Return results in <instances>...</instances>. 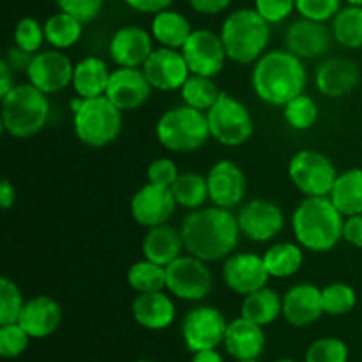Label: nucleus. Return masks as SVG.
<instances>
[{"instance_id": "nucleus-56", "label": "nucleus", "mask_w": 362, "mask_h": 362, "mask_svg": "<svg viewBox=\"0 0 362 362\" xmlns=\"http://www.w3.org/2000/svg\"><path fill=\"white\" fill-rule=\"evenodd\" d=\"M237 362H260L258 359H246V361H237Z\"/></svg>"}, {"instance_id": "nucleus-9", "label": "nucleus", "mask_w": 362, "mask_h": 362, "mask_svg": "<svg viewBox=\"0 0 362 362\" xmlns=\"http://www.w3.org/2000/svg\"><path fill=\"white\" fill-rule=\"evenodd\" d=\"M338 175L334 163L313 148H303L288 163L290 180L304 197H329Z\"/></svg>"}, {"instance_id": "nucleus-7", "label": "nucleus", "mask_w": 362, "mask_h": 362, "mask_svg": "<svg viewBox=\"0 0 362 362\" xmlns=\"http://www.w3.org/2000/svg\"><path fill=\"white\" fill-rule=\"evenodd\" d=\"M76 138L87 147L101 148L113 144L122 131V110L106 95L83 99L73 113Z\"/></svg>"}, {"instance_id": "nucleus-27", "label": "nucleus", "mask_w": 362, "mask_h": 362, "mask_svg": "<svg viewBox=\"0 0 362 362\" xmlns=\"http://www.w3.org/2000/svg\"><path fill=\"white\" fill-rule=\"evenodd\" d=\"M184 250L186 247H184L180 230L173 228L166 223L154 226V228H148V232L144 237V244H141L144 257L147 260L154 262V264L163 265V267L177 260Z\"/></svg>"}, {"instance_id": "nucleus-21", "label": "nucleus", "mask_w": 362, "mask_h": 362, "mask_svg": "<svg viewBox=\"0 0 362 362\" xmlns=\"http://www.w3.org/2000/svg\"><path fill=\"white\" fill-rule=\"evenodd\" d=\"M154 49L152 34L138 25L120 27L108 46L110 57L119 67H144Z\"/></svg>"}, {"instance_id": "nucleus-18", "label": "nucleus", "mask_w": 362, "mask_h": 362, "mask_svg": "<svg viewBox=\"0 0 362 362\" xmlns=\"http://www.w3.org/2000/svg\"><path fill=\"white\" fill-rule=\"evenodd\" d=\"M152 90L141 67H117L112 71L105 95L122 112H134L148 101Z\"/></svg>"}, {"instance_id": "nucleus-31", "label": "nucleus", "mask_w": 362, "mask_h": 362, "mask_svg": "<svg viewBox=\"0 0 362 362\" xmlns=\"http://www.w3.org/2000/svg\"><path fill=\"white\" fill-rule=\"evenodd\" d=\"M329 198L345 218L362 214V168L339 173Z\"/></svg>"}, {"instance_id": "nucleus-3", "label": "nucleus", "mask_w": 362, "mask_h": 362, "mask_svg": "<svg viewBox=\"0 0 362 362\" xmlns=\"http://www.w3.org/2000/svg\"><path fill=\"white\" fill-rule=\"evenodd\" d=\"M345 216L329 197H306L292 214L297 244L313 253H327L343 240Z\"/></svg>"}, {"instance_id": "nucleus-14", "label": "nucleus", "mask_w": 362, "mask_h": 362, "mask_svg": "<svg viewBox=\"0 0 362 362\" xmlns=\"http://www.w3.org/2000/svg\"><path fill=\"white\" fill-rule=\"evenodd\" d=\"M74 64L62 49H42L32 57L27 69L28 83L46 95L62 92L73 83Z\"/></svg>"}, {"instance_id": "nucleus-16", "label": "nucleus", "mask_w": 362, "mask_h": 362, "mask_svg": "<svg viewBox=\"0 0 362 362\" xmlns=\"http://www.w3.org/2000/svg\"><path fill=\"white\" fill-rule=\"evenodd\" d=\"M141 69H144L152 88L161 92L180 90L187 78L191 76L189 66H187L182 52L165 48V46L156 48Z\"/></svg>"}, {"instance_id": "nucleus-55", "label": "nucleus", "mask_w": 362, "mask_h": 362, "mask_svg": "<svg viewBox=\"0 0 362 362\" xmlns=\"http://www.w3.org/2000/svg\"><path fill=\"white\" fill-rule=\"evenodd\" d=\"M346 6H356V7H362V0H345Z\"/></svg>"}, {"instance_id": "nucleus-10", "label": "nucleus", "mask_w": 362, "mask_h": 362, "mask_svg": "<svg viewBox=\"0 0 362 362\" xmlns=\"http://www.w3.org/2000/svg\"><path fill=\"white\" fill-rule=\"evenodd\" d=\"M212 288L214 278L207 262L187 253L166 265V290L177 299L197 303L207 299Z\"/></svg>"}, {"instance_id": "nucleus-38", "label": "nucleus", "mask_w": 362, "mask_h": 362, "mask_svg": "<svg viewBox=\"0 0 362 362\" xmlns=\"http://www.w3.org/2000/svg\"><path fill=\"white\" fill-rule=\"evenodd\" d=\"M283 117L292 129L308 131L317 124L318 106L311 95L299 94L283 106Z\"/></svg>"}, {"instance_id": "nucleus-22", "label": "nucleus", "mask_w": 362, "mask_h": 362, "mask_svg": "<svg viewBox=\"0 0 362 362\" xmlns=\"http://www.w3.org/2000/svg\"><path fill=\"white\" fill-rule=\"evenodd\" d=\"M324 315L322 288L311 283H299L283 296V317L293 327H308Z\"/></svg>"}, {"instance_id": "nucleus-45", "label": "nucleus", "mask_w": 362, "mask_h": 362, "mask_svg": "<svg viewBox=\"0 0 362 362\" xmlns=\"http://www.w3.org/2000/svg\"><path fill=\"white\" fill-rule=\"evenodd\" d=\"M59 11L71 14L81 23H90L101 14L105 0H55Z\"/></svg>"}, {"instance_id": "nucleus-25", "label": "nucleus", "mask_w": 362, "mask_h": 362, "mask_svg": "<svg viewBox=\"0 0 362 362\" xmlns=\"http://www.w3.org/2000/svg\"><path fill=\"white\" fill-rule=\"evenodd\" d=\"M223 345L235 361L258 359L265 349L264 327L244 317L235 318L228 322Z\"/></svg>"}, {"instance_id": "nucleus-15", "label": "nucleus", "mask_w": 362, "mask_h": 362, "mask_svg": "<svg viewBox=\"0 0 362 362\" xmlns=\"http://www.w3.org/2000/svg\"><path fill=\"white\" fill-rule=\"evenodd\" d=\"M172 187L147 182L131 198V216L144 228L165 225L177 211Z\"/></svg>"}, {"instance_id": "nucleus-32", "label": "nucleus", "mask_w": 362, "mask_h": 362, "mask_svg": "<svg viewBox=\"0 0 362 362\" xmlns=\"http://www.w3.org/2000/svg\"><path fill=\"white\" fill-rule=\"evenodd\" d=\"M304 247L296 243L272 244L262 257L271 278H292L300 271L304 262Z\"/></svg>"}, {"instance_id": "nucleus-5", "label": "nucleus", "mask_w": 362, "mask_h": 362, "mask_svg": "<svg viewBox=\"0 0 362 362\" xmlns=\"http://www.w3.org/2000/svg\"><path fill=\"white\" fill-rule=\"evenodd\" d=\"M49 117V101L32 83H18L2 98V127L9 136L25 140L42 131Z\"/></svg>"}, {"instance_id": "nucleus-58", "label": "nucleus", "mask_w": 362, "mask_h": 362, "mask_svg": "<svg viewBox=\"0 0 362 362\" xmlns=\"http://www.w3.org/2000/svg\"><path fill=\"white\" fill-rule=\"evenodd\" d=\"M136 362H156V361H136Z\"/></svg>"}, {"instance_id": "nucleus-13", "label": "nucleus", "mask_w": 362, "mask_h": 362, "mask_svg": "<svg viewBox=\"0 0 362 362\" xmlns=\"http://www.w3.org/2000/svg\"><path fill=\"white\" fill-rule=\"evenodd\" d=\"M237 221H239L240 235L251 243H269L285 228V214L281 207L264 198L244 204L237 212Z\"/></svg>"}, {"instance_id": "nucleus-19", "label": "nucleus", "mask_w": 362, "mask_h": 362, "mask_svg": "<svg viewBox=\"0 0 362 362\" xmlns=\"http://www.w3.org/2000/svg\"><path fill=\"white\" fill-rule=\"evenodd\" d=\"M271 274L264 264V257L255 253H232L223 264V279L232 292L250 296L267 286Z\"/></svg>"}, {"instance_id": "nucleus-26", "label": "nucleus", "mask_w": 362, "mask_h": 362, "mask_svg": "<svg viewBox=\"0 0 362 362\" xmlns=\"http://www.w3.org/2000/svg\"><path fill=\"white\" fill-rule=\"evenodd\" d=\"M175 304L172 297L161 292L138 293L133 300V317L138 325L148 331H163L175 320Z\"/></svg>"}, {"instance_id": "nucleus-8", "label": "nucleus", "mask_w": 362, "mask_h": 362, "mask_svg": "<svg viewBox=\"0 0 362 362\" xmlns=\"http://www.w3.org/2000/svg\"><path fill=\"white\" fill-rule=\"evenodd\" d=\"M211 138L225 147H240L255 131L253 115L244 103L233 95L221 92L218 101L207 110Z\"/></svg>"}, {"instance_id": "nucleus-20", "label": "nucleus", "mask_w": 362, "mask_h": 362, "mask_svg": "<svg viewBox=\"0 0 362 362\" xmlns=\"http://www.w3.org/2000/svg\"><path fill=\"white\" fill-rule=\"evenodd\" d=\"M332 32L322 21L300 16L293 20L285 32V45L288 52L303 60H313L324 55L331 46Z\"/></svg>"}, {"instance_id": "nucleus-43", "label": "nucleus", "mask_w": 362, "mask_h": 362, "mask_svg": "<svg viewBox=\"0 0 362 362\" xmlns=\"http://www.w3.org/2000/svg\"><path fill=\"white\" fill-rule=\"evenodd\" d=\"M30 336L20 324L0 325V356L4 359L20 357L28 349Z\"/></svg>"}, {"instance_id": "nucleus-35", "label": "nucleus", "mask_w": 362, "mask_h": 362, "mask_svg": "<svg viewBox=\"0 0 362 362\" xmlns=\"http://www.w3.org/2000/svg\"><path fill=\"white\" fill-rule=\"evenodd\" d=\"M332 37L349 49L362 48V7H341L331 20Z\"/></svg>"}, {"instance_id": "nucleus-1", "label": "nucleus", "mask_w": 362, "mask_h": 362, "mask_svg": "<svg viewBox=\"0 0 362 362\" xmlns=\"http://www.w3.org/2000/svg\"><path fill=\"white\" fill-rule=\"evenodd\" d=\"M180 233L187 253L207 264L228 258L240 239L237 216L230 209L216 205L191 211L184 218Z\"/></svg>"}, {"instance_id": "nucleus-37", "label": "nucleus", "mask_w": 362, "mask_h": 362, "mask_svg": "<svg viewBox=\"0 0 362 362\" xmlns=\"http://www.w3.org/2000/svg\"><path fill=\"white\" fill-rule=\"evenodd\" d=\"M219 95H221V90L214 83V78L200 76V74H191L180 88V98L184 105L202 110V112H207L218 101Z\"/></svg>"}, {"instance_id": "nucleus-41", "label": "nucleus", "mask_w": 362, "mask_h": 362, "mask_svg": "<svg viewBox=\"0 0 362 362\" xmlns=\"http://www.w3.org/2000/svg\"><path fill=\"white\" fill-rule=\"evenodd\" d=\"M45 42V25H41L32 16H25L18 21L16 28H14V45L18 48L35 55L41 52Z\"/></svg>"}, {"instance_id": "nucleus-57", "label": "nucleus", "mask_w": 362, "mask_h": 362, "mask_svg": "<svg viewBox=\"0 0 362 362\" xmlns=\"http://www.w3.org/2000/svg\"><path fill=\"white\" fill-rule=\"evenodd\" d=\"M276 362H296V361H292V359H279V361H276Z\"/></svg>"}, {"instance_id": "nucleus-42", "label": "nucleus", "mask_w": 362, "mask_h": 362, "mask_svg": "<svg viewBox=\"0 0 362 362\" xmlns=\"http://www.w3.org/2000/svg\"><path fill=\"white\" fill-rule=\"evenodd\" d=\"M304 362H349V346L339 338H320L311 343Z\"/></svg>"}, {"instance_id": "nucleus-2", "label": "nucleus", "mask_w": 362, "mask_h": 362, "mask_svg": "<svg viewBox=\"0 0 362 362\" xmlns=\"http://www.w3.org/2000/svg\"><path fill=\"white\" fill-rule=\"evenodd\" d=\"M306 81L308 71L303 59L288 49L265 52L251 73V85L258 99L281 108L290 99L304 94Z\"/></svg>"}, {"instance_id": "nucleus-44", "label": "nucleus", "mask_w": 362, "mask_h": 362, "mask_svg": "<svg viewBox=\"0 0 362 362\" xmlns=\"http://www.w3.org/2000/svg\"><path fill=\"white\" fill-rule=\"evenodd\" d=\"M341 7L343 0H296V11L299 16L322 23L332 20Z\"/></svg>"}, {"instance_id": "nucleus-40", "label": "nucleus", "mask_w": 362, "mask_h": 362, "mask_svg": "<svg viewBox=\"0 0 362 362\" xmlns=\"http://www.w3.org/2000/svg\"><path fill=\"white\" fill-rule=\"evenodd\" d=\"M25 303L21 290L9 278H0V325L16 324Z\"/></svg>"}, {"instance_id": "nucleus-29", "label": "nucleus", "mask_w": 362, "mask_h": 362, "mask_svg": "<svg viewBox=\"0 0 362 362\" xmlns=\"http://www.w3.org/2000/svg\"><path fill=\"white\" fill-rule=\"evenodd\" d=\"M191 32H193V28H191L189 20L179 11L165 9L152 18V37L165 48L180 49L189 39Z\"/></svg>"}, {"instance_id": "nucleus-51", "label": "nucleus", "mask_w": 362, "mask_h": 362, "mask_svg": "<svg viewBox=\"0 0 362 362\" xmlns=\"http://www.w3.org/2000/svg\"><path fill=\"white\" fill-rule=\"evenodd\" d=\"M187 2L197 13L212 16V14L223 13L232 4V0H187Z\"/></svg>"}, {"instance_id": "nucleus-33", "label": "nucleus", "mask_w": 362, "mask_h": 362, "mask_svg": "<svg viewBox=\"0 0 362 362\" xmlns=\"http://www.w3.org/2000/svg\"><path fill=\"white\" fill-rule=\"evenodd\" d=\"M45 37L52 48L67 49L76 45L83 35V25L71 14L59 11L45 21Z\"/></svg>"}, {"instance_id": "nucleus-39", "label": "nucleus", "mask_w": 362, "mask_h": 362, "mask_svg": "<svg viewBox=\"0 0 362 362\" xmlns=\"http://www.w3.org/2000/svg\"><path fill=\"white\" fill-rule=\"evenodd\" d=\"M322 304L324 313L331 317H341L350 313L357 304V292L346 283H331L322 288Z\"/></svg>"}, {"instance_id": "nucleus-36", "label": "nucleus", "mask_w": 362, "mask_h": 362, "mask_svg": "<svg viewBox=\"0 0 362 362\" xmlns=\"http://www.w3.org/2000/svg\"><path fill=\"white\" fill-rule=\"evenodd\" d=\"M127 283L138 293L161 292L166 290V267L147 258L134 262L127 271Z\"/></svg>"}, {"instance_id": "nucleus-49", "label": "nucleus", "mask_w": 362, "mask_h": 362, "mask_svg": "<svg viewBox=\"0 0 362 362\" xmlns=\"http://www.w3.org/2000/svg\"><path fill=\"white\" fill-rule=\"evenodd\" d=\"M32 57H34L32 53L25 52V49L18 48V46L14 45L7 49L4 60L9 64V67L14 71V73H20V71H25V73H27L28 66H30V62H32Z\"/></svg>"}, {"instance_id": "nucleus-30", "label": "nucleus", "mask_w": 362, "mask_h": 362, "mask_svg": "<svg viewBox=\"0 0 362 362\" xmlns=\"http://www.w3.org/2000/svg\"><path fill=\"white\" fill-rule=\"evenodd\" d=\"M283 315V297L274 288L257 290V292L244 296L243 306H240V317L255 322V324L271 325Z\"/></svg>"}, {"instance_id": "nucleus-11", "label": "nucleus", "mask_w": 362, "mask_h": 362, "mask_svg": "<svg viewBox=\"0 0 362 362\" xmlns=\"http://www.w3.org/2000/svg\"><path fill=\"white\" fill-rule=\"evenodd\" d=\"M228 322L218 308L197 306L182 320V338L189 352L218 349L225 341Z\"/></svg>"}, {"instance_id": "nucleus-47", "label": "nucleus", "mask_w": 362, "mask_h": 362, "mask_svg": "<svg viewBox=\"0 0 362 362\" xmlns=\"http://www.w3.org/2000/svg\"><path fill=\"white\" fill-rule=\"evenodd\" d=\"M177 177H179V170H177V165L170 158L154 159L147 168L148 182L158 184V186L172 187Z\"/></svg>"}, {"instance_id": "nucleus-54", "label": "nucleus", "mask_w": 362, "mask_h": 362, "mask_svg": "<svg viewBox=\"0 0 362 362\" xmlns=\"http://www.w3.org/2000/svg\"><path fill=\"white\" fill-rule=\"evenodd\" d=\"M191 362H225L223 357L216 352V349L212 350H202V352H194Z\"/></svg>"}, {"instance_id": "nucleus-34", "label": "nucleus", "mask_w": 362, "mask_h": 362, "mask_svg": "<svg viewBox=\"0 0 362 362\" xmlns=\"http://www.w3.org/2000/svg\"><path fill=\"white\" fill-rule=\"evenodd\" d=\"M172 193L179 207L194 211L204 207L209 200V184L207 175H200L197 172L179 173L175 182L172 184Z\"/></svg>"}, {"instance_id": "nucleus-12", "label": "nucleus", "mask_w": 362, "mask_h": 362, "mask_svg": "<svg viewBox=\"0 0 362 362\" xmlns=\"http://www.w3.org/2000/svg\"><path fill=\"white\" fill-rule=\"evenodd\" d=\"M191 74L214 78L225 69L226 55L221 35L209 28H198L191 32L186 45L180 48Z\"/></svg>"}, {"instance_id": "nucleus-17", "label": "nucleus", "mask_w": 362, "mask_h": 362, "mask_svg": "<svg viewBox=\"0 0 362 362\" xmlns=\"http://www.w3.org/2000/svg\"><path fill=\"white\" fill-rule=\"evenodd\" d=\"M209 200L223 209H235L244 202L247 193V180L243 168L230 159L214 163L207 173Z\"/></svg>"}, {"instance_id": "nucleus-6", "label": "nucleus", "mask_w": 362, "mask_h": 362, "mask_svg": "<svg viewBox=\"0 0 362 362\" xmlns=\"http://www.w3.org/2000/svg\"><path fill=\"white\" fill-rule=\"evenodd\" d=\"M156 136L170 152L189 154L198 151L211 138L207 113L187 105L166 110L156 124Z\"/></svg>"}, {"instance_id": "nucleus-28", "label": "nucleus", "mask_w": 362, "mask_h": 362, "mask_svg": "<svg viewBox=\"0 0 362 362\" xmlns=\"http://www.w3.org/2000/svg\"><path fill=\"white\" fill-rule=\"evenodd\" d=\"M110 76H112V71H110L108 64L101 57L88 55L74 64L73 83L71 85L80 98H99V95L106 94Z\"/></svg>"}, {"instance_id": "nucleus-48", "label": "nucleus", "mask_w": 362, "mask_h": 362, "mask_svg": "<svg viewBox=\"0 0 362 362\" xmlns=\"http://www.w3.org/2000/svg\"><path fill=\"white\" fill-rule=\"evenodd\" d=\"M343 240L362 250V214L349 216L343 226Z\"/></svg>"}, {"instance_id": "nucleus-24", "label": "nucleus", "mask_w": 362, "mask_h": 362, "mask_svg": "<svg viewBox=\"0 0 362 362\" xmlns=\"http://www.w3.org/2000/svg\"><path fill=\"white\" fill-rule=\"evenodd\" d=\"M62 322V308L48 296L32 297L25 303L18 324L34 339H42L57 332Z\"/></svg>"}, {"instance_id": "nucleus-23", "label": "nucleus", "mask_w": 362, "mask_h": 362, "mask_svg": "<svg viewBox=\"0 0 362 362\" xmlns=\"http://www.w3.org/2000/svg\"><path fill=\"white\" fill-rule=\"evenodd\" d=\"M361 71L354 60L334 57L327 59L317 67L315 83L320 94L331 99H339L349 95L359 85Z\"/></svg>"}, {"instance_id": "nucleus-52", "label": "nucleus", "mask_w": 362, "mask_h": 362, "mask_svg": "<svg viewBox=\"0 0 362 362\" xmlns=\"http://www.w3.org/2000/svg\"><path fill=\"white\" fill-rule=\"evenodd\" d=\"M14 71L11 69L6 60H0V99L9 94L11 88L14 87Z\"/></svg>"}, {"instance_id": "nucleus-50", "label": "nucleus", "mask_w": 362, "mask_h": 362, "mask_svg": "<svg viewBox=\"0 0 362 362\" xmlns=\"http://www.w3.org/2000/svg\"><path fill=\"white\" fill-rule=\"evenodd\" d=\"M131 9L144 14H158L161 11L170 9L173 0H124Z\"/></svg>"}, {"instance_id": "nucleus-46", "label": "nucleus", "mask_w": 362, "mask_h": 362, "mask_svg": "<svg viewBox=\"0 0 362 362\" xmlns=\"http://www.w3.org/2000/svg\"><path fill=\"white\" fill-rule=\"evenodd\" d=\"M255 9L271 25L283 23L296 11V0H255Z\"/></svg>"}, {"instance_id": "nucleus-53", "label": "nucleus", "mask_w": 362, "mask_h": 362, "mask_svg": "<svg viewBox=\"0 0 362 362\" xmlns=\"http://www.w3.org/2000/svg\"><path fill=\"white\" fill-rule=\"evenodd\" d=\"M16 202V189L9 179H4L0 184V207L2 211H9Z\"/></svg>"}, {"instance_id": "nucleus-4", "label": "nucleus", "mask_w": 362, "mask_h": 362, "mask_svg": "<svg viewBox=\"0 0 362 362\" xmlns=\"http://www.w3.org/2000/svg\"><path fill=\"white\" fill-rule=\"evenodd\" d=\"M226 55L232 62L255 64L271 41V23L257 9H237L225 18L219 32Z\"/></svg>"}]
</instances>
